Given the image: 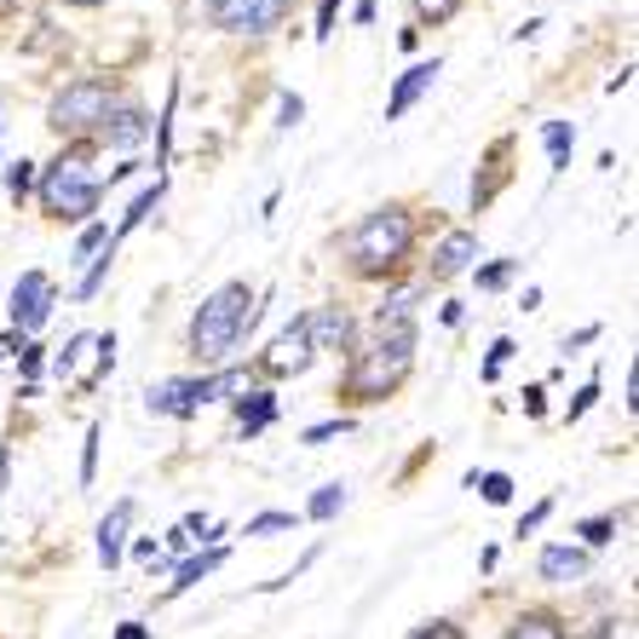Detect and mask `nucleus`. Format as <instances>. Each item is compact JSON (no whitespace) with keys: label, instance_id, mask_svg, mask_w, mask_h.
Returning a JSON list of instances; mask_svg holds the SVG:
<instances>
[{"label":"nucleus","instance_id":"7c9ffc66","mask_svg":"<svg viewBox=\"0 0 639 639\" xmlns=\"http://www.w3.org/2000/svg\"><path fill=\"white\" fill-rule=\"evenodd\" d=\"M81 352H92V334H76V341H70V346H63V352L52 357V368H58V375H70V368L81 363Z\"/></svg>","mask_w":639,"mask_h":639},{"label":"nucleus","instance_id":"f03ea898","mask_svg":"<svg viewBox=\"0 0 639 639\" xmlns=\"http://www.w3.org/2000/svg\"><path fill=\"white\" fill-rule=\"evenodd\" d=\"M415 214L403 208V201H381V208H368L352 230H346V265H352V277H363V283H386V277H397L403 265H410V254H415Z\"/></svg>","mask_w":639,"mask_h":639},{"label":"nucleus","instance_id":"a18cd8bd","mask_svg":"<svg viewBox=\"0 0 639 639\" xmlns=\"http://www.w3.org/2000/svg\"><path fill=\"white\" fill-rule=\"evenodd\" d=\"M116 639H150V628H145V622H121Z\"/></svg>","mask_w":639,"mask_h":639},{"label":"nucleus","instance_id":"bb28decb","mask_svg":"<svg viewBox=\"0 0 639 639\" xmlns=\"http://www.w3.org/2000/svg\"><path fill=\"white\" fill-rule=\"evenodd\" d=\"M105 243H110V225H105V219H87V225H81V237H76V259H92Z\"/></svg>","mask_w":639,"mask_h":639},{"label":"nucleus","instance_id":"9b49d317","mask_svg":"<svg viewBox=\"0 0 639 639\" xmlns=\"http://www.w3.org/2000/svg\"><path fill=\"white\" fill-rule=\"evenodd\" d=\"M150 116L139 110V105H116L110 116H105V127H98V145H110V150H139L145 139H150Z\"/></svg>","mask_w":639,"mask_h":639},{"label":"nucleus","instance_id":"f257e3e1","mask_svg":"<svg viewBox=\"0 0 639 639\" xmlns=\"http://www.w3.org/2000/svg\"><path fill=\"white\" fill-rule=\"evenodd\" d=\"M415 346H421V328L415 317L410 323H392V328H375V341L357 346L346 357V381L334 386V397L341 403H386L392 392H403V381H410L415 368Z\"/></svg>","mask_w":639,"mask_h":639},{"label":"nucleus","instance_id":"79ce46f5","mask_svg":"<svg viewBox=\"0 0 639 639\" xmlns=\"http://www.w3.org/2000/svg\"><path fill=\"white\" fill-rule=\"evenodd\" d=\"M18 363H23L29 386H36V375H41V346H23V352H18Z\"/></svg>","mask_w":639,"mask_h":639},{"label":"nucleus","instance_id":"ddd939ff","mask_svg":"<svg viewBox=\"0 0 639 639\" xmlns=\"http://www.w3.org/2000/svg\"><path fill=\"white\" fill-rule=\"evenodd\" d=\"M439 70H444L439 58H426V63H410V70H403V76L392 81V98H386V121H403V116H410V105H415V98H421L432 81H439Z\"/></svg>","mask_w":639,"mask_h":639},{"label":"nucleus","instance_id":"c756f323","mask_svg":"<svg viewBox=\"0 0 639 639\" xmlns=\"http://www.w3.org/2000/svg\"><path fill=\"white\" fill-rule=\"evenodd\" d=\"M277 530H294V513H254L243 535H277Z\"/></svg>","mask_w":639,"mask_h":639},{"label":"nucleus","instance_id":"6ab92c4d","mask_svg":"<svg viewBox=\"0 0 639 639\" xmlns=\"http://www.w3.org/2000/svg\"><path fill=\"white\" fill-rule=\"evenodd\" d=\"M542 145H548L553 174H564V167H570V150H577V127H570V121H548V127H542Z\"/></svg>","mask_w":639,"mask_h":639},{"label":"nucleus","instance_id":"a211bd4d","mask_svg":"<svg viewBox=\"0 0 639 639\" xmlns=\"http://www.w3.org/2000/svg\"><path fill=\"white\" fill-rule=\"evenodd\" d=\"M161 190H167V179H161V174H156V185H145V190H139V196H132V208H127V214H121V225H116V230H110V237H116V243H121V237H127V230H139V225H145V219H150V214H156V201H161Z\"/></svg>","mask_w":639,"mask_h":639},{"label":"nucleus","instance_id":"c03bdc74","mask_svg":"<svg viewBox=\"0 0 639 639\" xmlns=\"http://www.w3.org/2000/svg\"><path fill=\"white\" fill-rule=\"evenodd\" d=\"M524 415H548V392L542 386H524Z\"/></svg>","mask_w":639,"mask_h":639},{"label":"nucleus","instance_id":"a878e982","mask_svg":"<svg viewBox=\"0 0 639 639\" xmlns=\"http://www.w3.org/2000/svg\"><path fill=\"white\" fill-rule=\"evenodd\" d=\"M466 484H473V490H484V501H490V508H501V501H513V479L508 473H473V479H466Z\"/></svg>","mask_w":639,"mask_h":639},{"label":"nucleus","instance_id":"09e8293b","mask_svg":"<svg viewBox=\"0 0 639 639\" xmlns=\"http://www.w3.org/2000/svg\"><path fill=\"white\" fill-rule=\"evenodd\" d=\"M63 7H110V0H63Z\"/></svg>","mask_w":639,"mask_h":639},{"label":"nucleus","instance_id":"4be33fe9","mask_svg":"<svg viewBox=\"0 0 639 639\" xmlns=\"http://www.w3.org/2000/svg\"><path fill=\"white\" fill-rule=\"evenodd\" d=\"M116 248H121V243H116V237H110V243H105V248H98V254H92V259H87V277H81V283H76V294H81V299H92V294H98V288H105V277H110V265H116Z\"/></svg>","mask_w":639,"mask_h":639},{"label":"nucleus","instance_id":"393cba45","mask_svg":"<svg viewBox=\"0 0 639 639\" xmlns=\"http://www.w3.org/2000/svg\"><path fill=\"white\" fill-rule=\"evenodd\" d=\"M346 508V484H323L317 495H312V508H306V519H317V524H328L334 513Z\"/></svg>","mask_w":639,"mask_h":639},{"label":"nucleus","instance_id":"a19ab883","mask_svg":"<svg viewBox=\"0 0 639 639\" xmlns=\"http://www.w3.org/2000/svg\"><path fill=\"white\" fill-rule=\"evenodd\" d=\"M548 513H553V501H535V508H530V513L519 519V535H530V530H542V519H548Z\"/></svg>","mask_w":639,"mask_h":639},{"label":"nucleus","instance_id":"5701e85b","mask_svg":"<svg viewBox=\"0 0 639 639\" xmlns=\"http://www.w3.org/2000/svg\"><path fill=\"white\" fill-rule=\"evenodd\" d=\"M174 110H179V81L167 87V105H161V121L150 127V132H156V167H167V156H174Z\"/></svg>","mask_w":639,"mask_h":639},{"label":"nucleus","instance_id":"e433bc0d","mask_svg":"<svg viewBox=\"0 0 639 639\" xmlns=\"http://www.w3.org/2000/svg\"><path fill=\"white\" fill-rule=\"evenodd\" d=\"M334 18H341V0H323V7H317V41L334 36Z\"/></svg>","mask_w":639,"mask_h":639},{"label":"nucleus","instance_id":"aec40b11","mask_svg":"<svg viewBox=\"0 0 639 639\" xmlns=\"http://www.w3.org/2000/svg\"><path fill=\"white\" fill-rule=\"evenodd\" d=\"M508 639H564V622H559L553 611H524V617L508 628Z\"/></svg>","mask_w":639,"mask_h":639},{"label":"nucleus","instance_id":"37998d69","mask_svg":"<svg viewBox=\"0 0 639 639\" xmlns=\"http://www.w3.org/2000/svg\"><path fill=\"white\" fill-rule=\"evenodd\" d=\"M599 341V323H588V328H577V334H564V352H577V346H593Z\"/></svg>","mask_w":639,"mask_h":639},{"label":"nucleus","instance_id":"39448f33","mask_svg":"<svg viewBox=\"0 0 639 639\" xmlns=\"http://www.w3.org/2000/svg\"><path fill=\"white\" fill-rule=\"evenodd\" d=\"M116 105H121V81L116 76H81L47 105V127L58 132V139H92Z\"/></svg>","mask_w":639,"mask_h":639},{"label":"nucleus","instance_id":"f8f14e48","mask_svg":"<svg viewBox=\"0 0 639 639\" xmlns=\"http://www.w3.org/2000/svg\"><path fill=\"white\" fill-rule=\"evenodd\" d=\"M473 259H479V230H444V243L432 248V283H455Z\"/></svg>","mask_w":639,"mask_h":639},{"label":"nucleus","instance_id":"f3484780","mask_svg":"<svg viewBox=\"0 0 639 639\" xmlns=\"http://www.w3.org/2000/svg\"><path fill=\"white\" fill-rule=\"evenodd\" d=\"M219 564H225V542H219V548H208L201 559H185V564H179V582H167V593H161V599H179V593H190L196 582H208Z\"/></svg>","mask_w":639,"mask_h":639},{"label":"nucleus","instance_id":"412c9836","mask_svg":"<svg viewBox=\"0 0 639 639\" xmlns=\"http://www.w3.org/2000/svg\"><path fill=\"white\" fill-rule=\"evenodd\" d=\"M426 288H392L386 299H381V312H375V328H392V323H410V312H415V299H421Z\"/></svg>","mask_w":639,"mask_h":639},{"label":"nucleus","instance_id":"423d86ee","mask_svg":"<svg viewBox=\"0 0 639 639\" xmlns=\"http://www.w3.org/2000/svg\"><path fill=\"white\" fill-rule=\"evenodd\" d=\"M294 0H208V23L225 36H277Z\"/></svg>","mask_w":639,"mask_h":639},{"label":"nucleus","instance_id":"2f4dec72","mask_svg":"<svg viewBox=\"0 0 639 639\" xmlns=\"http://www.w3.org/2000/svg\"><path fill=\"white\" fill-rule=\"evenodd\" d=\"M341 432H352V415H334V421L306 426V444H328V439H341Z\"/></svg>","mask_w":639,"mask_h":639},{"label":"nucleus","instance_id":"ea45409f","mask_svg":"<svg viewBox=\"0 0 639 639\" xmlns=\"http://www.w3.org/2000/svg\"><path fill=\"white\" fill-rule=\"evenodd\" d=\"M132 553H139V564H150V570H161L167 559H161V548L150 542V535H139V542H132Z\"/></svg>","mask_w":639,"mask_h":639},{"label":"nucleus","instance_id":"58836bf2","mask_svg":"<svg viewBox=\"0 0 639 639\" xmlns=\"http://www.w3.org/2000/svg\"><path fill=\"white\" fill-rule=\"evenodd\" d=\"M299 116H306V98H299V92H283V121H277V127H299Z\"/></svg>","mask_w":639,"mask_h":639},{"label":"nucleus","instance_id":"c85d7f7f","mask_svg":"<svg viewBox=\"0 0 639 639\" xmlns=\"http://www.w3.org/2000/svg\"><path fill=\"white\" fill-rule=\"evenodd\" d=\"M7 190H12V201H23L29 190H36V161H12L7 167Z\"/></svg>","mask_w":639,"mask_h":639},{"label":"nucleus","instance_id":"6e6552de","mask_svg":"<svg viewBox=\"0 0 639 639\" xmlns=\"http://www.w3.org/2000/svg\"><path fill=\"white\" fill-rule=\"evenodd\" d=\"M52 306H58V283L47 277V272H23L18 283H12V299H7V312H12V334H36L47 317H52Z\"/></svg>","mask_w":639,"mask_h":639},{"label":"nucleus","instance_id":"4c0bfd02","mask_svg":"<svg viewBox=\"0 0 639 639\" xmlns=\"http://www.w3.org/2000/svg\"><path fill=\"white\" fill-rule=\"evenodd\" d=\"M593 397H599V381H588V386H582L577 397H570V421H582V415L593 410Z\"/></svg>","mask_w":639,"mask_h":639},{"label":"nucleus","instance_id":"49530a36","mask_svg":"<svg viewBox=\"0 0 639 639\" xmlns=\"http://www.w3.org/2000/svg\"><path fill=\"white\" fill-rule=\"evenodd\" d=\"M357 23H375V0H357V12H352Z\"/></svg>","mask_w":639,"mask_h":639},{"label":"nucleus","instance_id":"7ed1b4c3","mask_svg":"<svg viewBox=\"0 0 639 639\" xmlns=\"http://www.w3.org/2000/svg\"><path fill=\"white\" fill-rule=\"evenodd\" d=\"M92 156H98V139H70L58 150V161L41 174V214L58 219V225H87L98 208H105V179L92 174Z\"/></svg>","mask_w":639,"mask_h":639},{"label":"nucleus","instance_id":"4468645a","mask_svg":"<svg viewBox=\"0 0 639 639\" xmlns=\"http://www.w3.org/2000/svg\"><path fill=\"white\" fill-rule=\"evenodd\" d=\"M535 570H542V582H582L588 570H593V553L588 548H564V542H553V548H542V559H535Z\"/></svg>","mask_w":639,"mask_h":639},{"label":"nucleus","instance_id":"20e7f679","mask_svg":"<svg viewBox=\"0 0 639 639\" xmlns=\"http://www.w3.org/2000/svg\"><path fill=\"white\" fill-rule=\"evenodd\" d=\"M254 317H259L254 288H248V283H219V288L196 306V317H190V357L208 363V368H219L230 352L243 346V334L254 328Z\"/></svg>","mask_w":639,"mask_h":639},{"label":"nucleus","instance_id":"1a4fd4ad","mask_svg":"<svg viewBox=\"0 0 639 639\" xmlns=\"http://www.w3.org/2000/svg\"><path fill=\"white\" fill-rule=\"evenodd\" d=\"M219 397V381L214 375H196V381H156L150 392H145V403H150V415H167V421H190V415H201V403H214Z\"/></svg>","mask_w":639,"mask_h":639},{"label":"nucleus","instance_id":"c9c22d12","mask_svg":"<svg viewBox=\"0 0 639 639\" xmlns=\"http://www.w3.org/2000/svg\"><path fill=\"white\" fill-rule=\"evenodd\" d=\"M410 639H466V633H461L455 622H421V628H415Z\"/></svg>","mask_w":639,"mask_h":639},{"label":"nucleus","instance_id":"0eeeda50","mask_svg":"<svg viewBox=\"0 0 639 639\" xmlns=\"http://www.w3.org/2000/svg\"><path fill=\"white\" fill-rule=\"evenodd\" d=\"M312 363H317V352H312V334H306V312H299L294 323L277 328V341L259 352V375L288 381V375H306Z\"/></svg>","mask_w":639,"mask_h":639},{"label":"nucleus","instance_id":"2eb2a0df","mask_svg":"<svg viewBox=\"0 0 639 639\" xmlns=\"http://www.w3.org/2000/svg\"><path fill=\"white\" fill-rule=\"evenodd\" d=\"M127 530H132V501H116V508L98 519V564L116 570L121 564V548H127Z\"/></svg>","mask_w":639,"mask_h":639},{"label":"nucleus","instance_id":"9d476101","mask_svg":"<svg viewBox=\"0 0 639 639\" xmlns=\"http://www.w3.org/2000/svg\"><path fill=\"white\" fill-rule=\"evenodd\" d=\"M306 334H312V352H341V357L357 352V317H352V306H341V299L306 312Z\"/></svg>","mask_w":639,"mask_h":639},{"label":"nucleus","instance_id":"cd10ccee","mask_svg":"<svg viewBox=\"0 0 639 639\" xmlns=\"http://www.w3.org/2000/svg\"><path fill=\"white\" fill-rule=\"evenodd\" d=\"M577 535H582L588 548H604V542H611V535H617V519H611V513H599V519H582V524H577Z\"/></svg>","mask_w":639,"mask_h":639},{"label":"nucleus","instance_id":"473e14b6","mask_svg":"<svg viewBox=\"0 0 639 639\" xmlns=\"http://www.w3.org/2000/svg\"><path fill=\"white\" fill-rule=\"evenodd\" d=\"M513 272H519V259H495V265H484V272H479V288H501Z\"/></svg>","mask_w":639,"mask_h":639},{"label":"nucleus","instance_id":"dca6fc26","mask_svg":"<svg viewBox=\"0 0 639 639\" xmlns=\"http://www.w3.org/2000/svg\"><path fill=\"white\" fill-rule=\"evenodd\" d=\"M230 403H237L243 439H259V432L277 421V392H265V386H259V392H243V397H230Z\"/></svg>","mask_w":639,"mask_h":639},{"label":"nucleus","instance_id":"72a5a7b5","mask_svg":"<svg viewBox=\"0 0 639 639\" xmlns=\"http://www.w3.org/2000/svg\"><path fill=\"white\" fill-rule=\"evenodd\" d=\"M508 357H513V341L501 334V341L490 346V357H484V368H479V375H484V381H495V375H501V363H508Z\"/></svg>","mask_w":639,"mask_h":639},{"label":"nucleus","instance_id":"de8ad7c7","mask_svg":"<svg viewBox=\"0 0 639 639\" xmlns=\"http://www.w3.org/2000/svg\"><path fill=\"white\" fill-rule=\"evenodd\" d=\"M7 461H12V450L0 444V490H7Z\"/></svg>","mask_w":639,"mask_h":639},{"label":"nucleus","instance_id":"b1692460","mask_svg":"<svg viewBox=\"0 0 639 639\" xmlns=\"http://www.w3.org/2000/svg\"><path fill=\"white\" fill-rule=\"evenodd\" d=\"M410 7H415V29H439V23H450L461 7H466V0H410Z\"/></svg>","mask_w":639,"mask_h":639},{"label":"nucleus","instance_id":"f704fd0d","mask_svg":"<svg viewBox=\"0 0 639 639\" xmlns=\"http://www.w3.org/2000/svg\"><path fill=\"white\" fill-rule=\"evenodd\" d=\"M98 473V426H87V450H81V484H92Z\"/></svg>","mask_w":639,"mask_h":639}]
</instances>
